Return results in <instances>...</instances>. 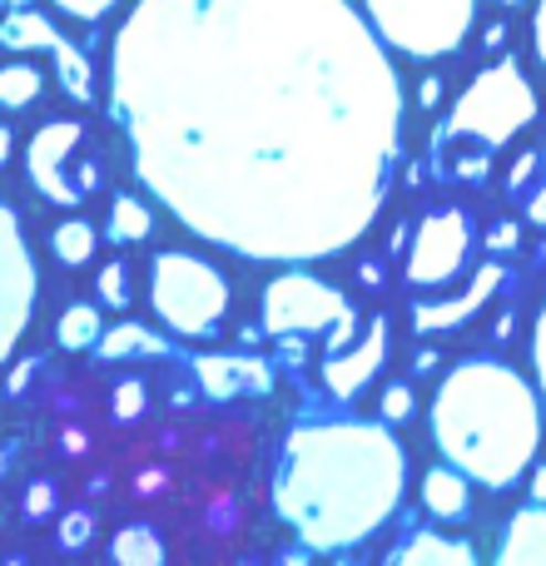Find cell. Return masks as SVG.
<instances>
[{
    "label": "cell",
    "instance_id": "d4e9b609",
    "mask_svg": "<svg viewBox=\"0 0 546 566\" xmlns=\"http://www.w3.org/2000/svg\"><path fill=\"white\" fill-rule=\"evenodd\" d=\"M418 412V398H412L408 382H388L382 388V422H408Z\"/></svg>",
    "mask_w": 546,
    "mask_h": 566
},
{
    "label": "cell",
    "instance_id": "9c48e42d",
    "mask_svg": "<svg viewBox=\"0 0 546 566\" xmlns=\"http://www.w3.org/2000/svg\"><path fill=\"white\" fill-rule=\"evenodd\" d=\"M348 313H358L343 289L313 279V274H279L264 289V308H259V323H264L269 338H318V333H333Z\"/></svg>",
    "mask_w": 546,
    "mask_h": 566
},
{
    "label": "cell",
    "instance_id": "603a6c76",
    "mask_svg": "<svg viewBox=\"0 0 546 566\" xmlns=\"http://www.w3.org/2000/svg\"><path fill=\"white\" fill-rule=\"evenodd\" d=\"M109 557L119 566H159L165 562V542L155 537V527H145V522H129V527L115 532V542H109Z\"/></svg>",
    "mask_w": 546,
    "mask_h": 566
},
{
    "label": "cell",
    "instance_id": "d6986e66",
    "mask_svg": "<svg viewBox=\"0 0 546 566\" xmlns=\"http://www.w3.org/2000/svg\"><path fill=\"white\" fill-rule=\"evenodd\" d=\"M95 244H99V229L90 224V219H60L55 229H50V254L60 259L65 269H80L95 259Z\"/></svg>",
    "mask_w": 546,
    "mask_h": 566
},
{
    "label": "cell",
    "instance_id": "e0dca14e",
    "mask_svg": "<svg viewBox=\"0 0 546 566\" xmlns=\"http://www.w3.org/2000/svg\"><path fill=\"white\" fill-rule=\"evenodd\" d=\"M388 562H402V566H472L477 552H472L468 542H452V537H442V532L428 527V532H418V537L402 542Z\"/></svg>",
    "mask_w": 546,
    "mask_h": 566
},
{
    "label": "cell",
    "instance_id": "d590c367",
    "mask_svg": "<svg viewBox=\"0 0 546 566\" xmlns=\"http://www.w3.org/2000/svg\"><path fill=\"white\" fill-rule=\"evenodd\" d=\"M358 279L368 283V289H378V283H382V269H378V264H363V269H358Z\"/></svg>",
    "mask_w": 546,
    "mask_h": 566
},
{
    "label": "cell",
    "instance_id": "6da1fadb",
    "mask_svg": "<svg viewBox=\"0 0 546 566\" xmlns=\"http://www.w3.org/2000/svg\"><path fill=\"white\" fill-rule=\"evenodd\" d=\"M109 105L139 179L244 259H328L378 219L398 70L348 0H139Z\"/></svg>",
    "mask_w": 546,
    "mask_h": 566
},
{
    "label": "cell",
    "instance_id": "8992f818",
    "mask_svg": "<svg viewBox=\"0 0 546 566\" xmlns=\"http://www.w3.org/2000/svg\"><path fill=\"white\" fill-rule=\"evenodd\" d=\"M368 15L388 50L408 60H438L472 35L477 0H368Z\"/></svg>",
    "mask_w": 546,
    "mask_h": 566
},
{
    "label": "cell",
    "instance_id": "30bf717a",
    "mask_svg": "<svg viewBox=\"0 0 546 566\" xmlns=\"http://www.w3.org/2000/svg\"><path fill=\"white\" fill-rule=\"evenodd\" d=\"M0 283H6V308H0V358H15V343L25 338L30 313H35V264H30L25 229L15 219V205L0 209Z\"/></svg>",
    "mask_w": 546,
    "mask_h": 566
},
{
    "label": "cell",
    "instance_id": "ac0fdd59",
    "mask_svg": "<svg viewBox=\"0 0 546 566\" xmlns=\"http://www.w3.org/2000/svg\"><path fill=\"white\" fill-rule=\"evenodd\" d=\"M149 234H155V214H149L145 199H135V195L109 199V224H105L109 244H139V239H149Z\"/></svg>",
    "mask_w": 546,
    "mask_h": 566
},
{
    "label": "cell",
    "instance_id": "484cf974",
    "mask_svg": "<svg viewBox=\"0 0 546 566\" xmlns=\"http://www.w3.org/2000/svg\"><path fill=\"white\" fill-rule=\"evenodd\" d=\"M95 537V517L90 512H65V522H60V547H85V542Z\"/></svg>",
    "mask_w": 546,
    "mask_h": 566
},
{
    "label": "cell",
    "instance_id": "8d00e7d4",
    "mask_svg": "<svg viewBox=\"0 0 546 566\" xmlns=\"http://www.w3.org/2000/svg\"><path fill=\"white\" fill-rule=\"evenodd\" d=\"M432 368H438V353H418V368H412V373H432Z\"/></svg>",
    "mask_w": 546,
    "mask_h": 566
},
{
    "label": "cell",
    "instance_id": "ffe728a7",
    "mask_svg": "<svg viewBox=\"0 0 546 566\" xmlns=\"http://www.w3.org/2000/svg\"><path fill=\"white\" fill-rule=\"evenodd\" d=\"M99 338H105V318H99L95 303H70V308L60 313V323H55V343H60V348L85 353V348H95Z\"/></svg>",
    "mask_w": 546,
    "mask_h": 566
},
{
    "label": "cell",
    "instance_id": "cb8c5ba5",
    "mask_svg": "<svg viewBox=\"0 0 546 566\" xmlns=\"http://www.w3.org/2000/svg\"><path fill=\"white\" fill-rule=\"evenodd\" d=\"M99 303H105V308H119L125 313L129 308V289H125V259H109L105 269H99Z\"/></svg>",
    "mask_w": 546,
    "mask_h": 566
},
{
    "label": "cell",
    "instance_id": "2e32d148",
    "mask_svg": "<svg viewBox=\"0 0 546 566\" xmlns=\"http://www.w3.org/2000/svg\"><path fill=\"white\" fill-rule=\"evenodd\" d=\"M468 472H458L448 462V468H432L422 472V507L432 512L438 522H462L472 512V488H468Z\"/></svg>",
    "mask_w": 546,
    "mask_h": 566
},
{
    "label": "cell",
    "instance_id": "7a4b0ae2",
    "mask_svg": "<svg viewBox=\"0 0 546 566\" xmlns=\"http://www.w3.org/2000/svg\"><path fill=\"white\" fill-rule=\"evenodd\" d=\"M398 438L382 422H303L283 438L273 512L308 552H343L382 527L402 502Z\"/></svg>",
    "mask_w": 546,
    "mask_h": 566
},
{
    "label": "cell",
    "instance_id": "7c38bea8",
    "mask_svg": "<svg viewBox=\"0 0 546 566\" xmlns=\"http://www.w3.org/2000/svg\"><path fill=\"white\" fill-rule=\"evenodd\" d=\"M502 283H507V269H502L497 259H487V264L472 274V283L458 293V298H442V293H418V298L408 303L412 333H448V328H462V323H468L472 313L482 308V303L497 298Z\"/></svg>",
    "mask_w": 546,
    "mask_h": 566
},
{
    "label": "cell",
    "instance_id": "f546056e",
    "mask_svg": "<svg viewBox=\"0 0 546 566\" xmlns=\"http://www.w3.org/2000/svg\"><path fill=\"white\" fill-rule=\"evenodd\" d=\"M50 507H55V488H50V482H30V492H25V512H30V517H45Z\"/></svg>",
    "mask_w": 546,
    "mask_h": 566
},
{
    "label": "cell",
    "instance_id": "52a82bcc",
    "mask_svg": "<svg viewBox=\"0 0 546 566\" xmlns=\"http://www.w3.org/2000/svg\"><path fill=\"white\" fill-rule=\"evenodd\" d=\"M25 175L35 185V195L60 209H80L105 185L99 159L85 155V125L80 119H50V125L35 129V139L25 149Z\"/></svg>",
    "mask_w": 546,
    "mask_h": 566
},
{
    "label": "cell",
    "instance_id": "7402d4cb",
    "mask_svg": "<svg viewBox=\"0 0 546 566\" xmlns=\"http://www.w3.org/2000/svg\"><path fill=\"white\" fill-rule=\"evenodd\" d=\"M95 353H99V358H109V363L125 358V353H149V358H165L169 343L159 338V333L139 328V323H109L105 338L95 343Z\"/></svg>",
    "mask_w": 546,
    "mask_h": 566
},
{
    "label": "cell",
    "instance_id": "1f68e13d",
    "mask_svg": "<svg viewBox=\"0 0 546 566\" xmlns=\"http://www.w3.org/2000/svg\"><path fill=\"white\" fill-rule=\"evenodd\" d=\"M532 353H537V378H542V398H546V303L537 318V338H532Z\"/></svg>",
    "mask_w": 546,
    "mask_h": 566
},
{
    "label": "cell",
    "instance_id": "e575fe53",
    "mask_svg": "<svg viewBox=\"0 0 546 566\" xmlns=\"http://www.w3.org/2000/svg\"><path fill=\"white\" fill-rule=\"evenodd\" d=\"M482 40H487V50H502V45H507V25H492Z\"/></svg>",
    "mask_w": 546,
    "mask_h": 566
},
{
    "label": "cell",
    "instance_id": "277c9868",
    "mask_svg": "<svg viewBox=\"0 0 546 566\" xmlns=\"http://www.w3.org/2000/svg\"><path fill=\"white\" fill-rule=\"evenodd\" d=\"M537 119V90L522 75V65L512 55L492 60L472 75V85L462 90V99L452 105V115L438 125V165L462 149H507L522 135V125Z\"/></svg>",
    "mask_w": 546,
    "mask_h": 566
},
{
    "label": "cell",
    "instance_id": "4dcf8cb0",
    "mask_svg": "<svg viewBox=\"0 0 546 566\" xmlns=\"http://www.w3.org/2000/svg\"><path fill=\"white\" fill-rule=\"evenodd\" d=\"M532 55L546 65V0H537V10H532Z\"/></svg>",
    "mask_w": 546,
    "mask_h": 566
},
{
    "label": "cell",
    "instance_id": "f1b7e54d",
    "mask_svg": "<svg viewBox=\"0 0 546 566\" xmlns=\"http://www.w3.org/2000/svg\"><path fill=\"white\" fill-rule=\"evenodd\" d=\"M119 0H55V10H65V15L75 20H99L105 10H115Z\"/></svg>",
    "mask_w": 546,
    "mask_h": 566
},
{
    "label": "cell",
    "instance_id": "4316f807",
    "mask_svg": "<svg viewBox=\"0 0 546 566\" xmlns=\"http://www.w3.org/2000/svg\"><path fill=\"white\" fill-rule=\"evenodd\" d=\"M145 412V382H119L115 388V422H135Z\"/></svg>",
    "mask_w": 546,
    "mask_h": 566
},
{
    "label": "cell",
    "instance_id": "8fae6325",
    "mask_svg": "<svg viewBox=\"0 0 546 566\" xmlns=\"http://www.w3.org/2000/svg\"><path fill=\"white\" fill-rule=\"evenodd\" d=\"M382 363H388V313H372L348 348H338V353L323 358V388H328L333 398L348 402L368 388L372 373H378Z\"/></svg>",
    "mask_w": 546,
    "mask_h": 566
},
{
    "label": "cell",
    "instance_id": "9a60e30c",
    "mask_svg": "<svg viewBox=\"0 0 546 566\" xmlns=\"http://www.w3.org/2000/svg\"><path fill=\"white\" fill-rule=\"evenodd\" d=\"M507 199L522 209L527 224L546 229V145L517 155V165H512V175H507Z\"/></svg>",
    "mask_w": 546,
    "mask_h": 566
},
{
    "label": "cell",
    "instance_id": "44dd1931",
    "mask_svg": "<svg viewBox=\"0 0 546 566\" xmlns=\"http://www.w3.org/2000/svg\"><path fill=\"white\" fill-rule=\"evenodd\" d=\"M40 90H45L40 65H30V60H6V70H0V105H6V115L30 109L40 99Z\"/></svg>",
    "mask_w": 546,
    "mask_h": 566
},
{
    "label": "cell",
    "instance_id": "d6a6232c",
    "mask_svg": "<svg viewBox=\"0 0 546 566\" xmlns=\"http://www.w3.org/2000/svg\"><path fill=\"white\" fill-rule=\"evenodd\" d=\"M438 99H442V75H422V80H418V105L432 109Z\"/></svg>",
    "mask_w": 546,
    "mask_h": 566
},
{
    "label": "cell",
    "instance_id": "4fadbf2b",
    "mask_svg": "<svg viewBox=\"0 0 546 566\" xmlns=\"http://www.w3.org/2000/svg\"><path fill=\"white\" fill-rule=\"evenodd\" d=\"M502 566H546V502H527L512 512L497 547Z\"/></svg>",
    "mask_w": 546,
    "mask_h": 566
},
{
    "label": "cell",
    "instance_id": "83f0119b",
    "mask_svg": "<svg viewBox=\"0 0 546 566\" xmlns=\"http://www.w3.org/2000/svg\"><path fill=\"white\" fill-rule=\"evenodd\" d=\"M517 244H522V224H512V219H497V224L487 229L492 254H517Z\"/></svg>",
    "mask_w": 546,
    "mask_h": 566
},
{
    "label": "cell",
    "instance_id": "3957f363",
    "mask_svg": "<svg viewBox=\"0 0 546 566\" xmlns=\"http://www.w3.org/2000/svg\"><path fill=\"white\" fill-rule=\"evenodd\" d=\"M432 442L477 488L512 492L537 468V392L512 363L462 358L438 382V398H432Z\"/></svg>",
    "mask_w": 546,
    "mask_h": 566
},
{
    "label": "cell",
    "instance_id": "836d02e7",
    "mask_svg": "<svg viewBox=\"0 0 546 566\" xmlns=\"http://www.w3.org/2000/svg\"><path fill=\"white\" fill-rule=\"evenodd\" d=\"M532 502H546V468H532Z\"/></svg>",
    "mask_w": 546,
    "mask_h": 566
},
{
    "label": "cell",
    "instance_id": "5b68a950",
    "mask_svg": "<svg viewBox=\"0 0 546 566\" xmlns=\"http://www.w3.org/2000/svg\"><path fill=\"white\" fill-rule=\"evenodd\" d=\"M149 308L179 338H209L229 313L224 269L185 249H159L149 259Z\"/></svg>",
    "mask_w": 546,
    "mask_h": 566
},
{
    "label": "cell",
    "instance_id": "ba28073f",
    "mask_svg": "<svg viewBox=\"0 0 546 566\" xmlns=\"http://www.w3.org/2000/svg\"><path fill=\"white\" fill-rule=\"evenodd\" d=\"M472 249H477V229L462 205H438L418 219L408 249V289L442 293L452 279L472 269Z\"/></svg>",
    "mask_w": 546,
    "mask_h": 566
},
{
    "label": "cell",
    "instance_id": "5bb4252c",
    "mask_svg": "<svg viewBox=\"0 0 546 566\" xmlns=\"http://www.w3.org/2000/svg\"><path fill=\"white\" fill-rule=\"evenodd\" d=\"M199 378H204V392L214 398H234V392H264L269 388V368L259 358H239V353H224V358H199Z\"/></svg>",
    "mask_w": 546,
    "mask_h": 566
},
{
    "label": "cell",
    "instance_id": "74e56055",
    "mask_svg": "<svg viewBox=\"0 0 546 566\" xmlns=\"http://www.w3.org/2000/svg\"><path fill=\"white\" fill-rule=\"evenodd\" d=\"M502 6H522V0H502Z\"/></svg>",
    "mask_w": 546,
    "mask_h": 566
}]
</instances>
